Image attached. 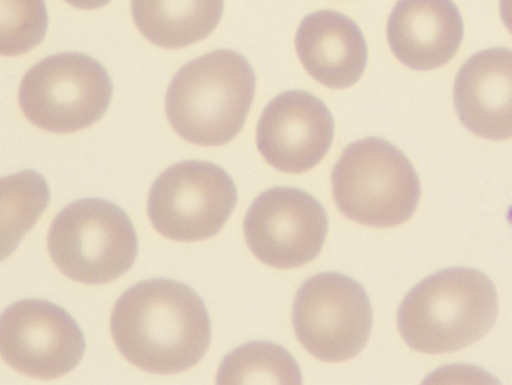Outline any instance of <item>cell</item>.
Instances as JSON below:
<instances>
[{
    "instance_id": "18",
    "label": "cell",
    "mask_w": 512,
    "mask_h": 385,
    "mask_svg": "<svg viewBox=\"0 0 512 385\" xmlns=\"http://www.w3.org/2000/svg\"><path fill=\"white\" fill-rule=\"evenodd\" d=\"M2 196L7 197L9 229L16 224L18 241L33 226L39 214L45 209L49 200V189L45 179L34 171L3 178Z\"/></svg>"
},
{
    "instance_id": "4",
    "label": "cell",
    "mask_w": 512,
    "mask_h": 385,
    "mask_svg": "<svg viewBox=\"0 0 512 385\" xmlns=\"http://www.w3.org/2000/svg\"><path fill=\"white\" fill-rule=\"evenodd\" d=\"M331 182L341 213L375 228L394 227L409 220L421 194L418 175L408 158L377 137L347 146L333 168Z\"/></svg>"
},
{
    "instance_id": "17",
    "label": "cell",
    "mask_w": 512,
    "mask_h": 385,
    "mask_svg": "<svg viewBox=\"0 0 512 385\" xmlns=\"http://www.w3.org/2000/svg\"><path fill=\"white\" fill-rule=\"evenodd\" d=\"M2 55H22L39 45L47 30L44 0H1Z\"/></svg>"
},
{
    "instance_id": "15",
    "label": "cell",
    "mask_w": 512,
    "mask_h": 385,
    "mask_svg": "<svg viewBox=\"0 0 512 385\" xmlns=\"http://www.w3.org/2000/svg\"><path fill=\"white\" fill-rule=\"evenodd\" d=\"M224 0H131L135 25L153 44L179 49L206 38L218 25Z\"/></svg>"
},
{
    "instance_id": "2",
    "label": "cell",
    "mask_w": 512,
    "mask_h": 385,
    "mask_svg": "<svg viewBox=\"0 0 512 385\" xmlns=\"http://www.w3.org/2000/svg\"><path fill=\"white\" fill-rule=\"evenodd\" d=\"M497 312L492 281L478 270L454 267L430 275L407 293L397 325L413 350L442 354L480 340L494 325Z\"/></svg>"
},
{
    "instance_id": "14",
    "label": "cell",
    "mask_w": 512,
    "mask_h": 385,
    "mask_svg": "<svg viewBox=\"0 0 512 385\" xmlns=\"http://www.w3.org/2000/svg\"><path fill=\"white\" fill-rule=\"evenodd\" d=\"M295 48L307 73L329 88L352 86L367 63V46L360 28L333 10L306 16L297 29Z\"/></svg>"
},
{
    "instance_id": "19",
    "label": "cell",
    "mask_w": 512,
    "mask_h": 385,
    "mask_svg": "<svg viewBox=\"0 0 512 385\" xmlns=\"http://www.w3.org/2000/svg\"><path fill=\"white\" fill-rule=\"evenodd\" d=\"M499 9L504 25L512 34V0H500Z\"/></svg>"
},
{
    "instance_id": "8",
    "label": "cell",
    "mask_w": 512,
    "mask_h": 385,
    "mask_svg": "<svg viewBox=\"0 0 512 385\" xmlns=\"http://www.w3.org/2000/svg\"><path fill=\"white\" fill-rule=\"evenodd\" d=\"M237 202L235 184L216 164L189 160L172 165L152 184L147 213L154 229L176 241L216 235Z\"/></svg>"
},
{
    "instance_id": "6",
    "label": "cell",
    "mask_w": 512,
    "mask_h": 385,
    "mask_svg": "<svg viewBox=\"0 0 512 385\" xmlns=\"http://www.w3.org/2000/svg\"><path fill=\"white\" fill-rule=\"evenodd\" d=\"M112 82L104 67L79 52L44 58L24 75L18 93L24 116L35 126L54 133H73L90 127L106 112Z\"/></svg>"
},
{
    "instance_id": "3",
    "label": "cell",
    "mask_w": 512,
    "mask_h": 385,
    "mask_svg": "<svg viewBox=\"0 0 512 385\" xmlns=\"http://www.w3.org/2000/svg\"><path fill=\"white\" fill-rule=\"evenodd\" d=\"M255 86V74L242 55L209 52L186 63L170 82L165 97L168 121L189 143L224 145L242 129Z\"/></svg>"
},
{
    "instance_id": "16",
    "label": "cell",
    "mask_w": 512,
    "mask_h": 385,
    "mask_svg": "<svg viewBox=\"0 0 512 385\" xmlns=\"http://www.w3.org/2000/svg\"><path fill=\"white\" fill-rule=\"evenodd\" d=\"M217 383H302L301 371L293 356L282 346L268 342L247 343L223 359Z\"/></svg>"
},
{
    "instance_id": "5",
    "label": "cell",
    "mask_w": 512,
    "mask_h": 385,
    "mask_svg": "<svg viewBox=\"0 0 512 385\" xmlns=\"http://www.w3.org/2000/svg\"><path fill=\"white\" fill-rule=\"evenodd\" d=\"M55 266L85 284L111 282L133 265L138 241L128 215L112 202L87 198L63 208L47 235Z\"/></svg>"
},
{
    "instance_id": "12",
    "label": "cell",
    "mask_w": 512,
    "mask_h": 385,
    "mask_svg": "<svg viewBox=\"0 0 512 385\" xmlns=\"http://www.w3.org/2000/svg\"><path fill=\"white\" fill-rule=\"evenodd\" d=\"M454 105L475 135L512 138V50L491 48L471 56L457 73Z\"/></svg>"
},
{
    "instance_id": "10",
    "label": "cell",
    "mask_w": 512,
    "mask_h": 385,
    "mask_svg": "<svg viewBox=\"0 0 512 385\" xmlns=\"http://www.w3.org/2000/svg\"><path fill=\"white\" fill-rule=\"evenodd\" d=\"M0 350L17 372L53 379L71 372L85 351L83 333L63 308L47 300L25 299L1 316Z\"/></svg>"
},
{
    "instance_id": "13",
    "label": "cell",
    "mask_w": 512,
    "mask_h": 385,
    "mask_svg": "<svg viewBox=\"0 0 512 385\" xmlns=\"http://www.w3.org/2000/svg\"><path fill=\"white\" fill-rule=\"evenodd\" d=\"M462 38V18L452 0H399L387 22L393 54L414 70L445 65L456 54Z\"/></svg>"
},
{
    "instance_id": "20",
    "label": "cell",
    "mask_w": 512,
    "mask_h": 385,
    "mask_svg": "<svg viewBox=\"0 0 512 385\" xmlns=\"http://www.w3.org/2000/svg\"><path fill=\"white\" fill-rule=\"evenodd\" d=\"M75 8L92 10L106 5L110 0H64Z\"/></svg>"
},
{
    "instance_id": "7",
    "label": "cell",
    "mask_w": 512,
    "mask_h": 385,
    "mask_svg": "<svg viewBox=\"0 0 512 385\" xmlns=\"http://www.w3.org/2000/svg\"><path fill=\"white\" fill-rule=\"evenodd\" d=\"M292 322L303 348L325 362H342L365 347L372 309L363 286L337 272H323L303 282L293 303Z\"/></svg>"
},
{
    "instance_id": "11",
    "label": "cell",
    "mask_w": 512,
    "mask_h": 385,
    "mask_svg": "<svg viewBox=\"0 0 512 385\" xmlns=\"http://www.w3.org/2000/svg\"><path fill=\"white\" fill-rule=\"evenodd\" d=\"M334 135L332 115L313 94L291 90L264 108L256 130L257 148L273 168L304 173L321 162Z\"/></svg>"
},
{
    "instance_id": "9",
    "label": "cell",
    "mask_w": 512,
    "mask_h": 385,
    "mask_svg": "<svg viewBox=\"0 0 512 385\" xmlns=\"http://www.w3.org/2000/svg\"><path fill=\"white\" fill-rule=\"evenodd\" d=\"M250 251L278 269L303 266L320 253L328 231L323 206L293 187L262 192L249 207L243 224Z\"/></svg>"
},
{
    "instance_id": "1",
    "label": "cell",
    "mask_w": 512,
    "mask_h": 385,
    "mask_svg": "<svg viewBox=\"0 0 512 385\" xmlns=\"http://www.w3.org/2000/svg\"><path fill=\"white\" fill-rule=\"evenodd\" d=\"M110 328L122 356L156 374L194 367L211 339L201 298L189 286L169 279L146 280L128 288L113 308Z\"/></svg>"
}]
</instances>
